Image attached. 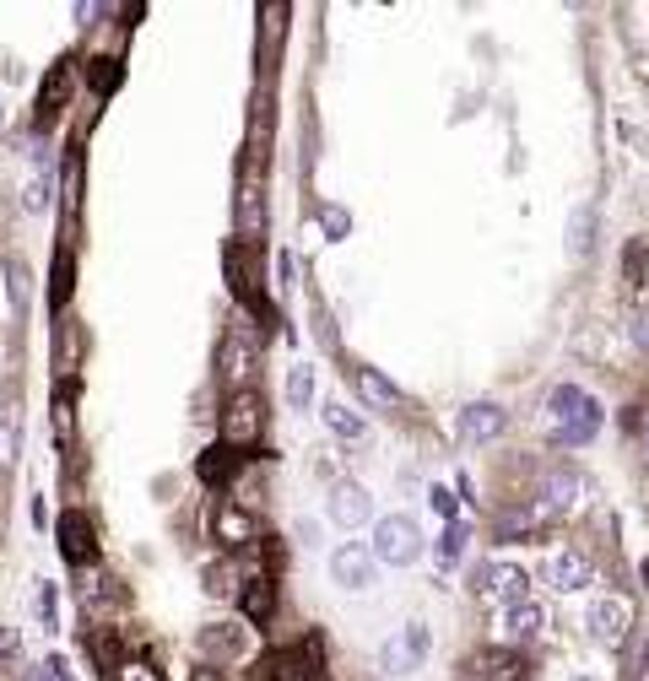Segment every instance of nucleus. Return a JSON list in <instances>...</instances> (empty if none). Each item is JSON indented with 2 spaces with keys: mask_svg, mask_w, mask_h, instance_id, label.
Listing matches in <instances>:
<instances>
[{
  "mask_svg": "<svg viewBox=\"0 0 649 681\" xmlns=\"http://www.w3.org/2000/svg\"><path fill=\"white\" fill-rule=\"evenodd\" d=\"M255 671H260V681H320V671H325V644L309 633L303 644H287V649L260 654Z\"/></svg>",
  "mask_w": 649,
  "mask_h": 681,
  "instance_id": "f03ea898",
  "label": "nucleus"
},
{
  "mask_svg": "<svg viewBox=\"0 0 649 681\" xmlns=\"http://www.w3.org/2000/svg\"><path fill=\"white\" fill-rule=\"evenodd\" d=\"M471 671L482 676V681H531V660H525L520 649H482L471 660Z\"/></svg>",
  "mask_w": 649,
  "mask_h": 681,
  "instance_id": "2eb2a0df",
  "label": "nucleus"
},
{
  "mask_svg": "<svg viewBox=\"0 0 649 681\" xmlns=\"http://www.w3.org/2000/svg\"><path fill=\"white\" fill-rule=\"evenodd\" d=\"M585 498V482H579L574 471H552V476H541V487H536V525L541 519H558V514H568L574 503Z\"/></svg>",
  "mask_w": 649,
  "mask_h": 681,
  "instance_id": "1a4fd4ad",
  "label": "nucleus"
},
{
  "mask_svg": "<svg viewBox=\"0 0 649 681\" xmlns=\"http://www.w3.org/2000/svg\"><path fill=\"white\" fill-rule=\"evenodd\" d=\"M595 233V211H574V227H568V255H585Z\"/></svg>",
  "mask_w": 649,
  "mask_h": 681,
  "instance_id": "c85d7f7f",
  "label": "nucleus"
},
{
  "mask_svg": "<svg viewBox=\"0 0 649 681\" xmlns=\"http://www.w3.org/2000/svg\"><path fill=\"white\" fill-rule=\"evenodd\" d=\"M330 579L341 584V590H368V584L379 579V557L368 541H341L336 552H330Z\"/></svg>",
  "mask_w": 649,
  "mask_h": 681,
  "instance_id": "39448f33",
  "label": "nucleus"
},
{
  "mask_svg": "<svg viewBox=\"0 0 649 681\" xmlns=\"http://www.w3.org/2000/svg\"><path fill=\"white\" fill-rule=\"evenodd\" d=\"M233 217H238V238H266V195H260V184L249 179L244 190H238V206H233Z\"/></svg>",
  "mask_w": 649,
  "mask_h": 681,
  "instance_id": "aec40b11",
  "label": "nucleus"
},
{
  "mask_svg": "<svg viewBox=\"0 0 649 681\" xmlns=\"http://www.w3.org/2000/svg\"><path fill=\"white\" fill-rule=\"evenodd\" d=\"M347 227H352V217H347L341 206H330V211H325V233H330V238H347Z\"/></svg>",
  "mask_w": 649,
  "mask_h": 681,
  "instance_id": "2f4dec72",
  "label": "nucleus"
},
{
  "mask_svg": "<svg viewBox=\"0 0 649 681\" xmlns=\"http://www.w3.org/2000/svg\"><path fill=\"white\" fill-rule=\"evenodd\" d=\"M374 557L384 568H412L422 552H428V541H422V530H417V519L412 514H384L379 525H374Z\"/></svg>",
  "mask_w": 649,
  "mask_h": 681,
  "instance_id": "7ed1b4c3",
  "label": "nucleus"
},
{
  "mask_svg": "<svg viewBox=\"0 0 649 681\" xmlns=\"http://www.w3.org/2000/svg\"><path fill=\"white\" fill-rule=\"evenodd\" d=\"M233 471H238V449H228V444H211L201 460H195V476H201L206 487H228Z\"/></svg>",
  "mask_w": 649,
  "mask_h": 681,
  "instance_id": "412c9836",
  "label": "nucleus"
},
{
  "mask_svg": "<svg viewBox=\"0 0 649 681\" xmlns=\"http://www.w3.org/2000/svg\"><path fill=\"white\" fill-rule=\"evenodd\" d=\"M0 125H6V103H0Z\"/></svg>",
  "mask_w": 649,
  "mask_h": 681,
  "instance_id": "ea45409f",
  "label": "nucleus"
},
{
  "mask_svg": "<svg viewBox=\"0 0 649 681\" xmlns=\"http://www.w3.org/2000/svg\"><path fill=\"white\" fill-rule=\"evenodd\" d=\"M190 681H222V676H217V671H195Z\"/></svg>",
  "mask_w": 649,
  "mask_h": 681,
  "instance_id": "e433bc0d",
  "label": "nucleus"
},
{
  "mask_svg": "<svg viewBox=\"0 0 649 681\" xmlns=\"http://www.w3.org/2000/svg\"><path fill=\"white\" fill-rule=\"evenodd\" d=\"M476 590L493 600V606H520V600H531V573L520 563H487Z\"/></svg>",
  "mask_w": 649,
  "mask_h": 681,
  "instance_id": "6e6552de",
  "label": "nucleus"
},
{
  "mask_svg": "<svg viewBox=\"0 0 649 681\" xmlns=\"http://www.w3.org/2000/svg\"><path fill=\"white\" fill-rule=\"evenodd\" d=\"M17 444H22V438H17V422L0 417V471H11V465H17Z\"/></svg>",
  "mask_w": 649,
  "mask_h": 681,
  "instance_id": "c756f323",
  "label": "nucleus"
},
{
  "mask_svg": "<svg viewBox=\"0 0 649 681\" xmlns=\"http://www.w3.org/2000/svg\"><path fill=\"white\" fill-rule=\"evenodd\" d=\"M114 681H163V671H157L147 654H130V660L114 665Z\"/></svg>",
  "mask_w": 649,
  "mask_h": 681,
  "instance_id": "a878e982",
  "label": "nucleus"
},
{
  "mask_svg": "<svg viewBox=\"0 0 649 681\" xmlns=\"http://www.w3.org/2000/svg\"><path fill=\"white\" fill-rule=\"evenodd\" d=\"M633 336H639V341L649 346V319H644V314H639V319H633Z\"/></svg>",
  "mask_w": 649,
  "mask_h": 681,
  "instance_id": "c9c22d12",
  "label": "nucleus"
},
{
  "mask_svg": "<svg viewBox=\"0 0 649 681\" xmlns=\"http://www.w3.org/2000/svg\"><path fill=\"white\" fill-rule=\"evenodd\" d=\"M547 573H552V584H558L563 595H579V590H585V584L595 579V563H590L585 552H579V546H563V552L552 557Z\"/></svg>",
  "mask_w": 649,
  "mask_h": 681,
  "instance_id": "6ab92c4d",
  "label": "nucleus"
},
{
  "mask_svg": "<svg viewBox=\"0 0 649 681\" xmlns=\"http://www.w3.org/2000/svg\"><path fill=\"white\" fill-rule=\"evenodd\" d=\"M60 557L65 563H92L98 557V541H92V519L82 509H71L60 519Z\"/></svg>",
  "mask_w": 649,
  "mask_h": 681,
  "instance_id": "f3484780",
  "label": "nucleus"
},
{
  "mask_svg": "<svg viewBox=\"0 0 649 681\" xmlns=\"http://www.w3.org/2000/svg\"><path fill=\"white\" fill-rule=\"evenodd\" d=\"M201 654H211V660H244V654H249V627L206 622L201 627Z\"/></svg>",
  "mask_w": 649,
  "mask_h": 681,
  "instance_id": "dca6fc26",
  "label": "nucleus"
},
{
  "mask_svg": "<svg viewBox=\"0 0 649 681\" xmlns=\"http://www.w3.org/2000/svg\"><path fill=\"white\" fill-rule=\"evenodd\" d=\"M536 530V514H503L498 519V536L503 541H520V536H531Z\"/></svg>",
  "mask_w": 649,
  "mask_h": 681,
  "instance_id": "7c9ffc66",
  "label": "nucleus"
},
{
  "mask_svg": "<svg viewBox=\"0 0 649 681\" xmlns=\"http://www.w3.org/2000/svg\"><path fill=\"white\" fill-rule=\"evenodd\" d=\"M568 681H595V676H568Z\"/></svg>",
  "mask_w": 649,
  "mask_h": 681,
  "instance_id": "4c0bfd02",
  "label": "nucleus"
},
{
  "mask_svg": "<svg viewBox=\"0 0 649 681\" xmlns=\"http://www.w3.org/2000/svg\"><path fill=\"white\" fill-rule=\"evenodd\" d=\"M547 417H552V444L579 449V444H590V438L601 433L606 411H601V400H595L590 390H579V384H558V390L547 395Z\"/></svg>",
  "mask_w": 649,
  "mask_h": 681,
  "instance_id": "f257e3e1",
  "label": "nucleus"
},
{
  "mask_svg": "<svg viewBox=\"0 0 649 681\" xmlns=\"http://www.w3.org/2000/svg\"><path fill=\"white\" fill-rule=\"evenodd\" d=\"M455 427H460V438H466V444H493L503 427H509V411H503L498 400H471V406H460Z\"/></svg>",
  "mask_w": 649,
  "mask_h": 681,
  "instance_id": "9b49d317",
  "label": "nucleus"
},
{
  "mask_svg": "<svg viewBox=\"0 0 649 681\" xmlns=\"http://www.w3.org/2000/svg\"><path fill=\"white\" fill-rule=\"evenodd\" d=\"M92 92H114L119 87V76H125V71H119V60L114 55H98V60H92Z\"/></svg>",
  "mask_w": 649,
  "mask_h": 681,
  "instance_id": "cd10ccee",
  "label": "nucleus"
},
{
  "mask_svg": "<svg viewBox=\"0 0 649 681\" xmlns=\"http://www.w3.org/2000/svg\"><path fill=\"white\" fill-rule=\"evenodd\" d=\"M644 449H649V422H644Z\"/></svg>",
  "mask_w": 649,
  "mask_h": 681,
  "instance_id": "58836bf2",
  "label": "nucleus"
},
{
  "mask_svg": "<svg viewBox=\"0 0 649 681\" xmlns=\"http://www.w3.org/2000/svg\"><path fill=\"white\" fill-rule=\"evenodd\" d=\"M541 627H547V611H541L536 600H520V606H498V617H493V633H498L503 649L525 644V638H541Z\"/></svg>",
  "mask_w": 649,
  "mask_h": 681,
  "instance_id": "9d476101",
  "label": "nucleus"
},
{
  "mask_svg": "<svg viewBox=\"0 0 649 681\" xmlns=\"http://www.w3.org/2000/svg\"><path fill=\"white\" fill-rule=\"evenodd\" d=\"M325 514L336 519L341 530H357V525L374 519V498H368V487H357V482H336L330 498H325Z\"/></svg>",
  "mask_w": 649,
  "mask_h": 681,
  "instance_id": "f8f14e48",
  "label": "nucleus"
},
{
  "mask_svg": "<svg viewBox=\"0 0 649 681\" xmlns=\"http://www.w3.org/2000/svg\"><path fill=\"white\" fill-rule=\"evenodd\" d=\"M628 627H633V606L622 595H595L590 600V638L595 644L617 649L622 638H628Z\"/></svg>",
  "mask_w": 649,
  "mask_h": 681,
  "instance_id": "0eeeda50",
  "label": "nucleus"
},
{
  "mask_svg": "<svg viewBox=\"0 0 649 681\" xmlns=\"http://www.w3.org/2000/svg\"><path fill=\"white\" fill-rule=\"evenodd\" d=\"M314 400V368L309 363H293V373H287V406L303 411Z\"/></svg>",
  "mask_w": 649,
  "mask_h": 681,
  "instance_id": "393cba45",
  "label": "nucleus"
},
{
  "mask_svg": "<svg viewBox=\"0 0 649 681\" xmlns=\"http://www.w3.org/2000/svg\"><path fill=\"white\" fill-rule=\"evenodd\" d=\"M49 200H55V173L44 168L28 190H22V206H28V211H49Z\"/></svg>",
  "mask_w": 649,
  "mask_h": 681,
  "instance_id": "bb28decb",
  "label": "nucleus"
},
{
  "mask_svg": "<svg viewBox=\"0 0 649 681\" xmlns=\"http://www.w3.org/2000/svg\"><path fill=\"white\" fill-rule=\"evenodd\" d=\"M211 536L238 552V546H255L260 541V519L249 514V509H238V503H222V509L211 514Z\"/></svg>",
  "mask_w": 649,
  "mask_h": 681,
  "instance_id": "4468645a",
  "label": "nucleus"
},
{
  "mask_svg": "<svg viewBox=\"0 0 649 681\" xmlns=\"http://www.w3.org/2000/svg\"><path fill=\"white\" fill-rule=\"evenodd\" d=\"M428 498H433V509H439V514L449 519V525H455V492H449V487H433Z\"/></svg>",
  "mask_w": 649,
  "mask_h": 681,
  "instance_id": "473e14b6",
  "label": "nucleus"
},
{
  "mask_svg": "<svg viewBox=\"0 0 649 681\" xmlns=\"http://www.w3.org/2000/svg\"><path fill=\"white\" fill-rule=\"evenodd\" d=\"M352 384H357V395H363L374 411H406V390L395 379H384L379 368H357Z\"/></svg>",
  "mask_w": 649,
  "mask_h": 681,
  "instance_id": "a211bd4d",
  "label": "nucleus"
},
{
  "mask_svg": "<svg viewBox=\"0 0 649 681\" xmlns=\"http://www.w3.org/2000/svg\"><path fill=\"white\" fill-rule=\"evenodd\" d=\"M0 654H17V633H11V627L0 633Z\"/></svg>",
  "mask_w": 649,
  "mask_h": 681,
  "instance_id": "f704fd0d",
  "label": "nucleus"
},
{
  "mask_svg": "<svg viewBox=\"0 0 649 681\" xmlns=\"http://www.w3.org/2000/svg\"><path fill=\"white\" fill-rule=\"evenodd\" d=\"M65 92H71V71H65V65H55V71L44 76V87H38V119H44V125L60 114V98H65Z\"/></svg>",
  "mask_w": 649,
  "mask_h": 681,
  "instance_id": "5701e85b",
  "label": "nucleus"
},
{
  "mask_svg": "<svg viewBox=\"0 0 649 681\" xmlns=\"http://www.w3.org/2000/svg\"><path fill=\"white\" fill-rule=\"evenodd\" d=\"M266 438V400L255 390H238L222 411V444L228 449H255Z\"/></svg>",
  "mask_w": 649,
  "mask_h": 681,
  "instance_id": "20e7f679",
  "label": "nucleus"
},
{
  "mask_svg": "<svg viewBox=\"0 0 649 681\" xmlns=\"http://www.w3.org/2000/svg\"><path fill=\"white\" fill-rule=\"evenodd\" d=\"M233 600H238V617H244L249 627L271 622V617H276V579H271V573H255V579L238 584Z\"/></svg>",
  "mask_w": 649,
  "mask_h": 681,
  "instance_id": "ddd939ff",
  "label": "nucleus"
},
{
  "mask_svg": "<svg viewBox=\"0 0 649 681\" xmlns=\"http://www.w3.org/2000/svg\"><path fill=\"white\" fill-rule=\"evenodd\" d=\"M320 417H325V427H330V433H336V438H347V444H357V438L368 433L363 411H352L347 400H325V411H320Z\"/></svg>",
  "mask_w": 649,
  "mask_h": 681,
  "instance_id": "4be33fe9",
  "label": "nucleus"
},
{
  "mask_svg": "<svg viewBox=\"0 0 649 681\" xmlns=\"http://www.w3.org/2000/svg\"><path fill=\"white\" fill-rule=\"evenodd\" d=\"M466 541H471V530L460 525V519H455V525H444V536H439V568H455L460 557H466Z\"/></svg>",
  "mask_w": 649,
  "mask_h": 681,
  "instance_id": "b1692460",
  "label": "nucleus"
},
{
  "mask_svg": "<svg viewBox=\"0 0 649 681\" xmlns=\"http://www.w3.org/2000/svg\"><path fill=\"white\" fill-rule=\"evenodd\" d=\"M44 671H49V681H76V676H71V665H65V654H49Z\"/></svg>",
  "mask_w": 649,
  "mask_h": 681,
  "instance_id": "72a5a7b5",
  "label": "nucleus"
},
{
  "mask_svg": "<svg viewBox=\"0 0 649 681\" xmlns=\"http://www.w3.org/2000/svg\"><path fill=\"white\" fill-rule=\"evenodd\" d=\"M428 649H433V633H428V622H406L401 633L390 638V644L379 649V665L390 676H406V671H417L422 660H428Z\"/></svg>",
  "mask_w": 649,
  "mask_h": 681,
  "instance_id": "423d86ee",
  "label": "nucleus"
}]
</instances>
